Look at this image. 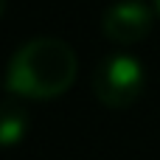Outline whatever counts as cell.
<instances>
[{
    "instance_id": "1",
    "label": "cell",
    "mask_w": 160,
    "mask_h": 160,
    "mask_svg": "<svg viewBox=\"0 0 160 160\" xmlns=\"http://www.w3.org/2000/svg\"><path fill=\"white\" fill-rule=\"evenodd\" d=\"M76 51L56 37H34L22 42L6 65V90L28 101H51L76 82Z\"/></svg>"
},
{
    "instance_id": "2",
    "label": "cell",
    "mask_w": 160,
    "mask_h": 160,
    "mask_svg": "<svg viewBox=\"0 0 160 160\" xmlns=\"http://www.w3.org/2000/svg\"><path fill=\"white\" fill-rule=\"evenodd\" d=\"M146 87V70L132 53L104 56L93 70V93L110 110H124L141 98Z\"/></svg>"
},
{
    "instance_id": "3",
    "label": "cell",
    "mask_w": 160,
    "mask_h": 160,
    "mask_svg": "<svg viewBox=\"0 0 160 160\" xmlns=\"http://www.w3.org/2000/svg\"><path fill=\"white\" fill-rule=\"evenodd\" d=\"M158 11L146 0H115L101 14V34L115 45H135L152 34Z\"/></svg>"
},
{
    "instance_id": "4",
    "label": "cell",
    "mask_w": 160,
    "mask_h": 160,
    "mask_svg": "<svg viewBox=\"0 0 160 160\" xmlns=\"http://www.w3.org/2000/svg\"><path fill=\"white\" fill-rule=\"evenodd\" d=\"M25 135H28V110L20 104L17 96L0 101V146L3 149L20 146Z\"/></svg>"
},
{
    "instance_id": "5",
    "label": "cell",
    "mask_w": 160,
    "mask_h": 160,
    "mask_svg": "<svg viewBox=\"0 0 160 160\" xmlns=\"http://www.w3.org/2000/svg\"><path fill=\"white\" fill-rule=\"evenodd\" d=\"M152 6H155V11H158V20H160V0H152Z\"/></svg>"
},
{
    "instance_id": "6",
    "label": "cell",
    "mask_w": 160,
    "mask_h": 160,
    "mask_svg": "<svg viewBox=\"0 0 160 160\" xmlns=\"http://www.w3.org/2000/svg\"><path fill=\"white\" fill-rule=\"evenodd\" d=\"M3 14H6V0H0V20H3Z\"/></svg>"
}]
</instances>
